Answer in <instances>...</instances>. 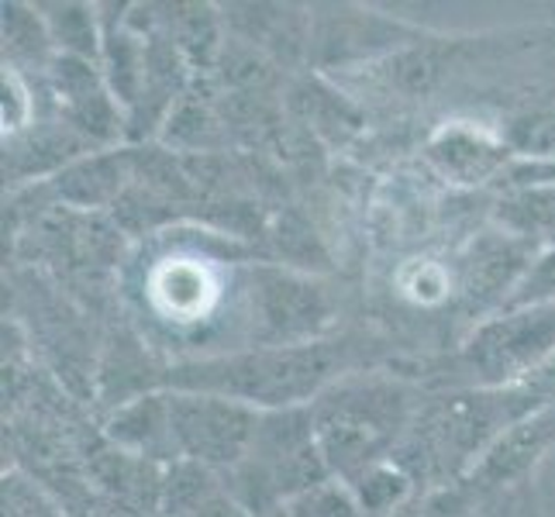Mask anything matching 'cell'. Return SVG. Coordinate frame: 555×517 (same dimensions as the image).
<instances>
[{
  "label": "cell",
  "instance_id": "cell-10",
  "mask_svg": "<svg viewBox=\"0 0 555 517\" xmlns=\"http://www.w3.org/2000/svg\"><path fill=\"white\" fill-rule=\"evenodd\" d=\"M60 98L69 111V118L80 121L83 128H98L101 114L107 111V98L101 93V87L90 80V69L76 60L60 63Z\"/></svg>",
  "mask_w": 555,
  "mask_h": 517
},
{
  "label": "cell",
  "instance_id": "cell-14",
  "mask_svg": "<svg viewBox=\"0 0 555 517\" xmlns=\"http://www.w3.org/2000/svg\"><path fill=\"white\" fill-rule=\"evenodd\" d=\"M514 510H518V507H514L511 493L496 490V493L490 496V501H483V504H480V510H473L469 517H518Z\"/></svg>",
  "mask_w": 555,
  "mask_h": 517
},
{
  "label": "cell",
  "instance_id": "cell-5",
  "mask_svg": "<svg viewBox=\"0 0 555 517\" xmlns=\"http://www.w3.org/2000/svg\"><path fill=\"white\" fill-rule=\"evenodd\" d=\"M169 431L177 455L204 469H238L256 442L262 411L215 393L169 390Z\"/></svg>",
  "mask_w": 555,
  "mask_h": 517
},
{
  "label": "cell",
  "instance_id": "cell-13",
  "mask_svg": "<svg viewBox=\"0 0 555 517\" xmlns=\"http://www.w3.org/2000/svg\"><path fill=\"white\" fill-rule=\"evenodd\" d=\"M539 303H555V248L528 266L518 286H514L511 297L504 300V311L539 308Z\"/></svg>",
  "mask_w": 555,
  "mask_h": 517
},
{
  "label": "cell",
  "instance_id": "cell-8",
  "mask_svg": "<svg viewBox=\"0 0 555 517\" xmlns=\"http://www.w3.org/2000/svg\"><path fill=\"white\" fill-rule=\"evenodd\" d=\"M111 435L118 438L121 445L142 449L145 455H156L159 449H173V431H169V404L166 393L159 397H142L131 408H125L114 417Z\"/></svg>",
  "mask_w": 555,
  "mask_h": 517
},
{
  "label": "cell",
  "instance_id": "cell-11",
  "mask_svg": "<svg viewBox=\"0 0 555 517\" xmlns=\"http://www.w3.org/2000/svg\"><path fill=\"white\" fill-rule=\"evenodd\" d=\"M286 517H370L356 501L349 487H338L335 480H324L311 490H304L283 507Z\"/></svg>",
  "mask_w": 555,
  "mask_h": 517
},
{
  "label": "cell",
  "instance_id": "cell-9",
  "mask_svg": "<svg viewBox=\"0 0 555 517\" xmlns=\"http://www.w3.org/2000/svg\"><path fill=\"white\" fill-rule=\"evenodd\" d=\"M501 221L518 238L552 235L555 232V183L521 190L511 201L501 204Z\"/></svg>",
  "mask_w": 555,
  "mask_h": 517
},
{
  "label": "cell",
  "instance_id": "cell-3",
  "mask_svg": "<svg viewBox=\"0 0 555 517\" xmlns=\"http://www.w3.org/2000/svg\"><path fill=\"white\" fill-rule=\"evenodd\" d=\"M235 473L253 514L280 510L276 504L286 507L304 490L328 480V463L318 449L311 408L266 411L256 442Z\"/></svg>",
  "mask_w": 555,
  "mask_h": 517
},
{
  "label": "cell",
  "instance_id": "cell-12",
  "mask_svg": "<svg viewBox=\"0 0 555 517\" xmlns=\"http://www.w3.org/2000/svg\"><path fill=\"white\" fill-rule=\"evenodd\" d=\"M156 297L173 314H197L204 311V297H207V283L201 270H190V266H166L163 276L156 280Z\"/></svg>",
  "mask_w": 555,
  "mask_h": 517
},
{
  "label": "cell",
  "instance_id": "cell-7",
  "mask_svg": "<svg viewBox=\"0 0 555 517\" xmlns=\"http://www.w3.org/2000/svg\"><path fill=\"white\" fill-rule=\"evenodd\" d=\"M428 152L442 166V172H449L459 183H480L507 159L504 145H496L487 135H476V131L466 128H446Z\"/></svg>",
  "mask_w": 555,
  "mask_h": 517
},
{
  "label": "cell",
  "instance_id": "cell-6",
  "mask_svg": "<svg viewBox=\"0 0 555 517\" xmlns=\"http://www.w3.org/2000/svg\"><path fill=\"white\" fill-rule=\"evenodd\" d=\"M253 321L256 345H308L321 341L332 324V300L318 283L283 273L259 270L253 276Z\"/></svg>",
  "mask_w": 555,
  "mask_h": 517
},
{
  "label": "cell",
  "instance_id": "cell-1",
  "mask_svg": "<svg viewBox=\"0 0 555 517\" xmlns=\"http://www.w3.org/2000/svg\"><path fill=\"white\" fill-rule=\"evenodd\" d=\"M341 366H346V349L324 338L308 345H253L248 352L169 370L163 387L228 397L266 414L311 408L332 383H338Z\"/></svg>",
  "mask_w": 555,
  "mask_h": 517
},
{
  "label": "cell",
  "instance_id": "cell-4",
  "mask_svg": "<svg viewBox=\"0 0 555 517\" xmlns=\"http://www.w3.org/2000/svg\"><path fill=\"white\" fill-rule=\"evenodd\" d=\"M555 359V303L504 311L487 321L455 359V379L466 390L511 387L545 370Z\"/></svg>",
  "mask_w": 555,
  "mask_h": 517
},
{
  "label": "cell",
  "instance_id": "cell-2",
  "mask_svg": "<svg viewBox=\"0 0 555 517\" xmlns=\"http://www.w3.org/2000/svg\"><path fill=\"white\" fill-rule=\"evenodd\" d=\"M311 421L328 473L349 487L411 431V393L387 379H338L311 404Z\"/></svg>",
  "mask_w": 555,
  "mask_h": 517
}]
</instances>
